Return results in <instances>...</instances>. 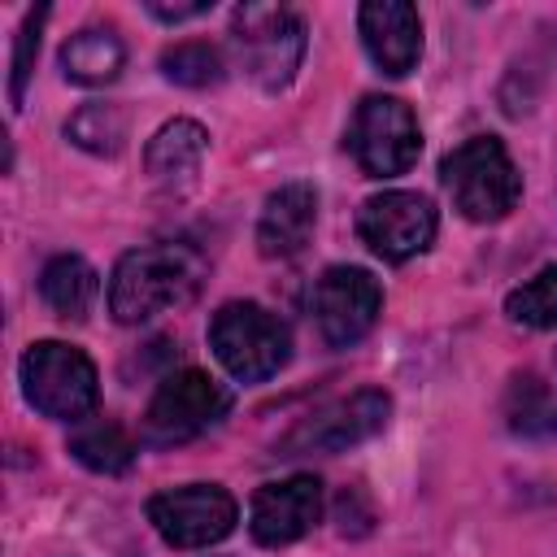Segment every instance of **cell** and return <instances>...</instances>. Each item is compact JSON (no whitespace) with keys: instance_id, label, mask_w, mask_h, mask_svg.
Masks as SVG:
<instances>
[{"instance_id":"19","label":"cell","mask_w":557,"mask_h":557,"mask_svg":"<svg viewBox=\"0 0 557 557\" xmlns=\"http://www.w3.org/2000/svg\"><path fill=\"white\" fill-rule=\"evenodd\" d=\"M70 453H74L87 470H96V474H122V470H131V461H135V440L122 431V422L91 413V418L74 422Z\"/></svg>"},{"instance_id":"16","label":"cell","mask_w":557,"mask_h":557,"mask_svg":"<svg viewBox=\"0 0 557 557\" xmlns=\"http://www.w3.org/2000/svg\"><path fill=\"white\" fill-rule=\"evenodd\" d=\"M39 296H44V305H48L57 318L83 322V318L91 313L96 296H100V278H96V270H91L83 257L61 252V257H52V261L44 265V274H39Z\"/></svg>"},{"instance_id":"20","label":"cell","mask_w":557,"mask_h":557,"mask_svg":"<svg viewBox=\"0 0 557 557\" xmlns=\"http://www.w3.org/2000/svg\"><path fill=\"white\" fill-rule=\"evenodd\" d=\"M161 74L178 87H218L226 78V57L205 39H187L161 52Z\"/></svg>"},{"instance_id":"2","label":"cell","mask_w":557,"mask_h":557,"mask_svg":"<svg viewBox=\"0 0 557 557\" xmlns=\"http://www.w3.org/2000/svg\"><path fill=\"white\" fill-rule=\"evenodd\" d=\"M209 348L222 361V370L239 383H265L270 374H278L292 357V335L278 322V313H270L257 300H226L213 318H209Z\"/></svg>"},{"instance_id":"11","label":"cell","mask_w":557,"mask_h":557,"mask_svg":"<svg viewBox=\"0 0 557 557\" xmlns=\"http://www.w3.org/2000/svg\"><path fill=\"white\" fill-rule=\"evenodd\" d=\"M383 287L361 265H331L313 287V318L331 348H348L379 322Z\"/></svg>"},{"instance_id":"23","label":"cell","mask_w":557,"mask_h":557,"mask_svg":"<svg viewBox=\"0 0 557 557\" xmlns=\"http://www.w3.org/2000/svg\"><path fill=\"white\" fill-rule=\"evenodd\" d=\"M44 17H48V9L26 13V22H22V30H17V44H13V74H9V104H13V109H22V96H26V83H30V70H35Z\"/></svg>"},{"instance_id":"8","label":"cell","mask_w":557,"mask_h":557,"mask_svg":"<svg viewBox=\"0 0 557 557\" xmlns=\"http://www.w3.org/2000/svg\"><path fill=\"white\" fill-rule=\"evenodd\" d=\"M148 522L174 548H209L235 531L239 505L218 483H187V487L157 492L148 500Z\"/></svg>"},{"instance_id":"1","label":"cell","mask_w":557,"mask_h":557,"mask_svg":"<svg viewBox=\"0 0 557 557\" xmlns=\"http://www.w3.org/2000/svg\"><path fill=\"white\" fill-rule=\"evenodd\" d=\"M200 287V257L183 244H148L117 257L109 274V313L122 326H139L183 300H191Z\"/></svg>"},{"instance_id":"18","label":"cell","mask_w":557,"mask_h":557,"mask_svg":"<svg viewBox=\"0 0 557 557\" xmlns=\"http://www.w3.org/2000/svg\"><path fill=\"white\" fill-rule=\"evenodd\" d=\"M505 422L522 440L557 435V383L540 374H513L505 392Z\"/></svg>"},{"instance_id":"10","label":"cell","mask_w":557,"mask_h":557,"mask_svg":"<svg viewBox=\"0 0 557 557\" xmlns=\"http://www.w3.org/2000/svg\"><path fill=\"white\" fill-rule=\"evenodd\" d=\"M435 226V205L422 191H379L357 209V235L383 261H409L426 252Z\"/></svg>"},{"instance_id":"9","label":"cell","mask_w":557,"mask_h":557,"mask_svg":"<svg viewBox=\"0 0 557 557\" xmlns=\"http://www.w3.org/2000/svg\"><path fill=\"white\" fill-rule=\"evenodd\" d=\"M387 413H392V400L387 392H374V387H361L318 413H309L305 422H296L283 440H278V457H305V453H344L370 435H379L387 426Z\"/></svg>"},{"instance_id":"4","label":"cell","mask_w":557,"mask_h":557,"mask_svg":"<svg viewBox=\"0 0 557 557\" xmlns=\"http://www.w3.org/2000/svg\"><path fill=\"white\" fill-rule=\"evenodd\" d=\"M440 174H444L453 205L470 222H500L522 196V174L496 135H474L457 144L444 157Z\"/></svg>"},{"instance_id":"24","label":"cell","mask_w":557,"mask_h":557,"mask_svg":"<svg viewBox=\"0 0 557 557\" xmlns=\"http://www.w3.org/2000/svg\"><path fill=\"white\" fill-rule=\"evenodd\" d=\"M209 9H213V0H191V4H161V0H152L148 4V13L161 17V22H187V17H200Z\"/></svg>"},{"instance_id":"3","label":"cell","mask_w":557,"mask_h":557,"mask_svg":"<svg viewBox=\"0 0 557 557\" xmlns=\"http://www.w3.org/2000/svg\"><path fill=\"white\" fill-rule=\"evenodd\" d=\"M22 396L30 409L57 422H83L96 413L100 374L91 357L61 339H39L22 352Z\"/></svg>"},{"instance_id":"6","label":"cell","mask_w":557,"mask_h":557,"mask_svg":"<svg viewBox=\"0 0 557 557\" xmlns=\"http://www.w3.org/2000/svg\"><path fill=\"white\" fill-rule=\"evenodd\" d=\"M231 409V392L205 374V370H174L157 383L148 409H144V444L152 448H170V444H187L196 435H205L209 426H218Z\"/></svg>"},{"instance_id":"12","label":"cell","mask_w":557,"mask_h":557,"mask_svg":"<svg viewBox=\"0 0 557 557\" xmlns=\"http://www.w3.org/2000/svg\"><path fill=\"white\" fill-rule=\"evenodd\" d=\"M318 518H322V483L313 474H292V479L257 487L252 509H248V531L257 544L283 548L309 535Z\"/></svg>"},{"instance_id":"5","label":"cell","mask_w":557,"mask_h":557,"mask_svg":"<svg viewBox=\"0 0 557 557\" xmlns=\"http://www.w3.org/2000/svg\"><path fill=\"white\" fill-rule=\"evenodd\" d=\"M231 44L239 57V70L265 87L278 91L292 83L305 57V22L283 4H244L231 22Z\"/></svg>"},{"instance_id":"22","label":"cell","mask_w":557,"mask_h":557,"mask_svg":"<svg viewBox=\"0 0 557 557\" xmlns=\"http://www.w3.org/2000/svg\"><path fill=\"white\" fill-rule=\"evenodd\" d=\"M505 313H509L518 326H531V331L557 326V265H544V270L531 274L522 287H513V292L505 296Z\"/></svg>"},{"instance_id":"15","label":"cell","mask_w":557,"mask_h":557,"mask_svg":"<svg viewBox=\"0 0 557 557\" xmlns=\"http://www.w3.org/2000/svg\"><path fill=\"white\" fill-rule=\"evenodd\" d=\"M205 152H209L205 126L191 122V117H174V122H165V126L148 139L144 165H148V178L157 183V191H165V196H187V191L196 187V178H200Z\"/></svg>"},{"instance_id":"17","label":"cell","mask_w":557,"mask_h":557,"mask_svg":"<svg viewBox=\"0 0 557 557\" xmlns=\"http://www.w3.org/2000/svg\"><path fill=\"white\" fill-rule=\"evenodd\" d=\"M61 65H65V78H74L83 87H104V83H113L122 74L126 48L109 26H87V30L65 39Z\"/></svg>"},{"instance_id":"21","label":"cell","mask_w":557,"mask_h":557,"mask_svg":"<svg viewBox=\"0 0 557 557\" xmlns=\"http://www.w3.org/2000/svg\"><path fill=\"white\" fill-rule=\"evenodd\" d=\"M65 135H70L78 148L96 152V157H113V152H122V144H126V113H122L117 104H83V109L65 122Z\"/></svg>"},{"instance_id":"13","label":"cell","mask_w":557,"mask_h":557,"mask_svg":"<svg viewBox=\"0 0 557 557\" xmlns=\"http://www.w3.org/2000/svg\"><path fill=\"white\" fill-rule=\"evenodd\" d=\"M357 30H361V44L370 52V61L400 78L418 65L422 57V22H418V9L405 4V0H370L357 9Z\"/></svg>"},{"instance_id":"7","label":"cell","mask_w":557,"mask_h":557,"mask_svg":"<svg viewBox=\"0 0 557 557\" xmlns=\"http://www.w3.org/2000/svg\"><path fill=\"white\" fill-rule=\"evenodd\" d=\"M348 148L370 178H396L405 174L422 152L418 117L396 96H366L348 126Z\"/></svg>"},{"instance_id":"14","label":"cell","mask_w":557,"mask_h":557,"mask_svg":"<svg viewBox=\"0 0 557 557\" xmlns=\"http://www.w3.org/2000/svg\"><path fill=\"white\" fill-rule=\"evenodd\" d=\"M318 222V191L313 183H283L265 196L261 218H257V252L270 261L296 257Z\"/></svg>"}]
</instances>
